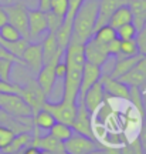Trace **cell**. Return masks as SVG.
Returning <instances> with one entry per match:
<instances>
[{"mask_svg": "<svg viewBox=\"0 0 146 154\" xmlns=\"http://www.w3.org/2000/svg\"><path fill=\"white\" fill-rule=\"evenodd\" d=\"M84 46L85 44L77 43L74 40H71L67 46V49L64 50V61L67 64V73L64 77L63 100L72 101V103H78L82 69L85 64Z\"/></svg>", "mask_w": 146, "mask_h": 154, "instance_id": "6da1fadb", "label": "cell"}, {"mask_svg": "<svg viewBox=\"0 0 146 154\" xmlns=\"http://www.w3.org/2000/svg\"><path fill=\"white\" fill-rule=\"evenodd\" d=\"M98 16V0H84L72 20L71 40L85 44L94 36Z\"/></svg>", "mask_w": 146, "mask_h": 154, "instance_id": "7a4b0ae2", "label": "cell"}, {"mask_svg": "<svg viewBox=\"0 0 146 154\" xmlns=\"http://www.w3.org/2000/svg\"><path fill=\"white\" fill-rule=\"evenodd\" d=\"M0 109L7 114L13 116L20 120H30L33 111L28 104L19 94H1L0 93Z\"/></svg>", "mask_w": 146, "mask_h": 154, "instance_id": "3957f363", "label": "cell"}, {"mask_svg": "<svg viewBox=\"0 0 146 154\" xmlns=\"http://www.w3.org/2000/svg\"><path fill=\"white\" fill-rule=\"evenodd\" d=\"M4 10L7 13V23L20 32L24 38L28 40V7L23 2L9 3L4 6Z\"/></svg>", "mask_w": 146, "mask_h": 154, "instance_id": "277c9868", "label": "cell"}, {"mask_svg": "<svg viewBox=\"0 0 146 154\" xmlns=\"http://www.w3.org/2000/svg\"><path fill=\"white\" fill-rule=\"evenodd\" d=\"M63 57H64V50H60L48 63H44V66L41 67V70L37 73L36 82H37L38 87L43 90V93L45 94L47 97H48L50 94L53 93V90H54L55 80H57L54 69H55V64H57Z\"/></svg>", "mask_w": 146, "mask_h": 154, "instance_id": "5b68a950", "label": "cell"}, {"mask_svg": "<svg viewBox=\"0 0 146 154\" xmlns=\"http://www.w3.org/2000/svg\"><path fill=\"white\" fill-rule=\"evenodd\" d=\"M77 107L78 103H72V101H67V100H60L58 103H51L48 100H45L43 109L47 110L48 113L53 114V117L55 119V121L58 123H64L71 126L72 121L77 116Z\"/></svg>", "mask_w": 146, "mask_h": 154, "instance_id": "8992f818", "label": "cell"}, {"mask_svg": "<svg viewBox=\"0 0 146 154\" xmlns=\"http://www.w3.org/2000/svg\"><path fill=\"white\" fill-rule=\"evenodd\" d=\"M19 96H22V99L28 104L33 114H36L38 110H41L45 100H47V96L43 93L41 88L38 87L36 80H30L27 84L22 86V91H20Z\"/></svg>", "mask_w": 146, "mask_h": 154, "instance_id": "52a82bcc", "label": "cell"}, {"mask_svg": "<svg viewBox=\"0 0 146 154\" xmlns=\"http://www.w3.org/2000/svg\"><path fill=\"white\" fill-rule=\"evenodd\" d=\"M23 64L34 74H37L41 67L44 66L43 59V47L41 42H28L27 47L24 49V53L22 56Z\"/></svg>", "mask_w": 146, "mask_h": 154, "instance_id": "ba28073f", "label": "cell"}, {"mask_svg": "<svg viewBox=\"0 0 146 154\" xmlns=\"http://www.w3.org/2000/svg\"><path fill=\"white\" fill-rule=\"evenodd\" d=\"M84 54H85V61L87 63L95 64L98 67H102L109 59L107 44L99 43L94 37H91L85 43V46H84Z\"/></svg>", "mask_w": 146, "mask_h": 154, "instance_id": "9c48e42d", "label": "cell"}, {"mask_svg": "<svg viewBox=\"0 0 146 154\" xmlns=\"http://www.w3.org/2000/svg\"><path fill=\"white\" fill-rule=\"evenodd\" d=\"M64 147L67 154H87L92 150L99 147L97 140L74 133L67 141H64Z\"/></svg>", "mask_w": 146, "mask_h": 154, "instance_id": "30bf717a", "label": "cell"}, {"mask_svg": "<svg viewBox=\"0 0 146 154\" xmlns=\"http://www.w3.org/2000/svg\"><path fill=\"white\" fill-rule=\"evenodd\" d=\"M105 101V90H104L102 80H98L95 84H92L88 88L84 97H82V104L85 106V109L91 116H94L98 111V109L104 104Z\"/></svg>", "mask_w": 146, "mask_h": 154, "instance_id": "8fae6325", "label": "cell"}, {"mask_svg": "<svg viewBox=\"0 0 146 154\" xmlns=\"http://www.w3.org/2000/svg\"><path fill=\"white\" fill-rule=\"evenodd\" d=\"M45 32H48L45 13L38 9H28V42H37Z\"/></svg>", "mask_w": 146, "mask_h": 154, "instance_id": "7c38bea8", "label": "cell"}, {"mask_svg": "<svg viewBox=\"0 0 146 154\" xmlns=\"http://www.w3.org/2000/svg\"><path fill=\"white\" fill-rule=\"evenodd\" d=\"M72 130L74 133L87 136L89 138H94V133H92V119L91 114L88 113V110L85 109V106L82 104V101H78V107H77V116L74 121H72ZM95 140V138H94Z\"/></svg>", "mask_w": 146, "mask_h": 154, "instance_id": "4fadbf2b", "label": "cell"}, {"mask_svg": "<svg viewBox=\"0 0 146 154\" xmlns=\"http://www.w3.org/2000/svg\"><path fill=\"white\" fill-rule=\"evenodd\" d=\"M104 84V90L105 94H109L111 97L115 99H122V100H130V87L126 86L118 79H114L109 74H102L101 77Z\"/></svg>", "mask_w": 146, "mask_h": 154, "instance_id": "5bb4252c", "label": "cell"}, {"mask_svg": "<svg viewBox=\"0 0 146 154\" xmlns=\"http://www.w3.org/2000/svg\"><path fill=\"white\" fill-rule=\"evenodd\" d=\"M128 2L129 0H98V16L97 22H95V30H98L105 24H108L111 16L114 14V11L121 6L126 5Z\"/></svg>", "mask_w": 146, "mask_h": 154, "instance_id": "9a60e30c", "label": "cell"}, {"mask_svg": "<svg viewBox=\"0 0 146 154\" xmlns=\"http://www.w3.org/2000/svg\"><path fill=\"white\" fill-rule=\"evenodd\" d=\"M102 67H98L95 64L87 63L84 64L82 69V76H81V86H80V94H78V101H82V97L88 88L91 87L92 84H95L98 80H101L102 77Z\"/></svg>", "mask_w": 146, "mask_h": 154, "instance_id": "2e32d148", "label": "cell"}, {"mask_svg": "<svg viewBox=\"0 0 146 154\" xmlns=\"http://www.w3.org/2000/svg\"><path fill=\"white\" fill-rule=\"evenodd\" d=\"M141 57H142V54L130 56V57H125V56L115 57L116 61H115V66H114V69H112V72L109 73V76L114 77V79H119L121 76H124L125 73L129 72L130 69H133Z\"/></svg>", "mask_w": 146, "mask_h": 154, "instance_id": "e0dca14e", "label": "cell"}, {"mask_svg": "<svg viewBox=\"0 0 146 154\" xmlns=\"http://www.w3.org/2000/svg\"><path fill=\"white\" fill-rule=\"evenodd\" d=\"M33 134L31 131H22L16 133V136L13 137L9 146H6L4 149L0 150L1 154H10V153H17V151H23V150L28 147L31 143Z\"/></svg>", "mask_w": 146, "mask_h": 154, "instance_id": "ac0fdd59", "label": "cell"}, {"mask_svg": "<svg viewBox=\"0 0 146 154\" xmlns=\"http://www.w3.org/2000/svg\"><path fill=\"white\" fill-rule=\"evenodd\" d=\"M130 22H133V13L130 10L129 5L126 3V5L121 6V7H118V9L114 11V14L111 16L108 24L111 27L118 29V27H121V26H124V24L130 23Z\"/></svg>", "mask_w": 146, "mask_h": 154, "instance_id": "d6986e66", "label": "cell"}, {"mask_svg": "<svg viewBox=\"0 0 146 154\" xmlns=\"http://www.w3.org/2000/svg\"><path fill=\"white\" fill-rule=\"evenodd\" d=\"M41 47H43L44 63H48V61L58 53L60 50H63L58 47L57 37H55L54 33H47V36H45V37L43 38V42H41Z\"/></svg>", "mask_w": 146, "mask_h": 154, "instance_id": "ffe728a7", "label": "cell"}, {"mask_svg": "<svg viewBox=\"0 0 146 154\" xmlns=\"http://www.w3.org/2000/svg\"><path fill=\"white\" fill-rule=\"evenodd\" d=\"M31 120L34 127H37L38 130H47V131L54 126L55 123V119L53 117V114L48 113L47 110H44V109L38 110L36 114H33Z\"/></svg>", "mask_w": 146, "mask_h": 154, "instance_id": "44dd1931", "label": "cell"}, {"mask_svg": "<svg viewBox=\"0 0 146 154\" xmlns=\"http://www.w3.org/2000/svg\"><path fill=\"white\" fill-rule=\"evenodd\" d=\"M118 80H121V82L125 83V84L129 86V87L141 88V86L145 84V82H146V76L142 72H139L136 67H133V69H130L128 73H125L124 76L119 77Z\"/></svg>", "mask_w": 146, "mask_h": 154, "instance_id": "7402d4cb", "label": "cell"}, {"mask_svg": "<svg viewBox=\"0 0 146 154\" xmlns=\"http://www.w3.org/2000/svg\"><path fill=\"white\" fill-rule=\"evenodd\" d=\"M0 44L4 47L7 51H10L11 54H14L16 57H20L22 59L23 53H24V49L27 47L28 40L27 38H19V40H14V42H6L3 38H0Z\"/></svg>", "mask_w": 146, "mask_h": 154, "instance_id": "603a6c76", "label": "cell"}, {"mask_svg": "<svg viewBox=\"0 0 146 154\" xmlns=\"http://www.w3.org/2000/svg\"><path fill=\"white\" fill-rule=\"evenodd\" d=\"M50 134L53 136V137H55L57 140H60V141H67L68 138L74 134V130H72V127L68 126V124H64V123H58V121H55L54 126L51 127L48 130Z\"/></svg>", "mask_w": 146, "mask_h": 154, "instance_id": "cb8c5ba5", "label": "cell"}, {"mask_svg": "<svg viewBox=\"0 0 146 154\" xmlns=\"http://www.w3.org/2000/svg\"><path fill=\"white\" fill-rule=\"evenodd\" d=\"M92 37L98 40L99 43L108 44L109 42H112L114 38H116V30L114 27H111L109 24H105L102 27H99L98 30H95V33Z\"/></svg>", "mask_w": 146, "mask_h": 154, "instance_id": "d4e9b609", "label": "cell"}, {"mask_svg": "<svg viewBox=\"0 0 146 154\" xmlns=\"http://www.w3.org/2000/svg\"><path fill=\"white\" fill-rule=\"evenodd\" d=\"M136 54H139V50H138V44H136L135 38L121 40V44H119V56L130 57V56H136Z\"/></svg>", "mask_w": 146, "mask_h": 154, "instance_id": "484cf974", "label": "cell"}, {"mask_svg": "<svg viewBox=\"0 0 146 154\" xmlns=\"http://www.w3.org/2000/svg\"><path fill=\"white\" fill-rule=\"evenodd\" d=\"M115 30H116V37H118L119 40H130V38H135L136 33H138V29H136V26L133 24V22L126 23V24L115 29Z\"/></svg>", "mask_w": 146, "mask_h": 154, "instance_id": "4316f807", "label": "cell"}, {"mask_svg": "<svg viewBox=\"0 0 146 154\" xmlns=\"http://www.w3.org/2000/svg\"><path fill=\"white\" fill-rule=\"evenodd\" d=\"M22 37L23 36L20 34V32L14 26H11L10 23H6L3 27H0V38H3L6 42H14Z\"/></svg>", "mask_w": 146, "mask_h": 154, "instance_id": "83f0119b", "label": "cell"}, {"mask_svg": "<svg viewBox=\"0 0 146 154\" xmlns=\"http://www.w3.org/2000/svg\"><path fill=\"white\" fill-rule=\"evenodd\" d=\"M45 19H47V29H48V33H57L60 30V27L63 26L64 19L63 17L54 14L53 11H47L45 13Z\"/></svg>", "mask_w": 146, "mask_h": 154, "instance_id": "f1b7e54d", "label": "cell"}, {"mask_svg": "<svg viewBox=\"0 0 146 154\" xmlns=\"http://www.w3.org/2000/svg\"><path fill=\"white\" fill-rule=\"evenodd\" d=\"M82 3H84V0H68V10H67V14L64 17V24L72 26V20H74L77 11L81 7Z\"/></svg>", "mask_w": 146, "mask_h": 154, "instance_id": "f546056e", "label": "cell"}, {"mask_svg": "<svg viewBox=\"0 0 146 154\" xmlns=\"http://www.w3.org/2000/svg\"><path fill=\"white\" fill-rule=\"evenodd\" d=\"M14 136H16V133L13 131L11 128H9L7 126L0 124V150L4 149L6 146H9Z\"/></svg>", "mask_w": 146, "mask_h": 154, "instance_id": "4dcf8cb0", "label": "cell"}, {"mask_svg": "<svg viewBox=\"0 0 146 154\" xmlns=\"http://www.w3.org/2000/svg\"><path fill=\"white\" fill-rule=\"evenodd\" d=\"M68 10V0H51V10L54 14L64 19Z\"/></svg>", "mask_w": 146, "mask_h": 154, "instance_id": "1f68e13d", "label": "cell"}, {"mask_svg": "<svg viewBox=\"0 0 146 154\" xmlns=\"http://www.w3.org/2000/svg\"><path fill=\"white\" fill-rule=\"evenodd\" d=\"M20 91H22V84L0 80V93L1 94H20Z\"/></svg>", "mask_w": 146, "mask_h": 154, "instance_id": "d6a6232c", "label": "cell"}, {"mask_svg": "<svg viewBox=\"0 0 146 154\" xmlns=\"http://www.w3.org/2000/svg\"><path fill=\"white\" fill-rule=\"evenodd\" d=\"M136 44H138V50H139V54L146 56V24H143L138 33H136Z\"/></svg>", "mask_w": 146, "mask_h": 154, "instance_id": "836d02e7", "label": "cell"}, {"mask_svg": "<svg viewBox=\"0 0 146 154\" xmlns=\"http://www.w3.org/2000/svg\"><path fill=\"white\" fill-rule=\"evenodd\" d=\"M16 63L9 60H0V80L4 82H11V69Z\"/></svg>", "mask_w": 146, "mask_h": 154, "instance_id": "e575fe53", "label": "cell"}, {"mask_svg": "<svg viewBox=\"0 0 146 154\" xmlns=\"http://www.w3.org/2000/svg\"><path fill=\"white\" fill-rule=\"evenodd\" d=\"M99 147H101L107 154H135L132 146H130L129 143L124 144L122 147H102V146H99Z\"/></svg>", "mask_w": 146, "mask_h": 154, "instance_id": "d590c367", "label": "cell"}, {"mask_svg": "<svg viewBox=\"0 0 146 154\" xmlns=\"http://www.w3.org/2000/svg\"><path fill=\"white\" fill-rule=\"evenodd\" d=\"M0 60H9V61L16 63V64H22V66H24V64H23V60L20 59V57H16L14 54H11L10 51H7L1 44H0Z\"/></svg>", "mask_w": 146, "mask_h": 154, "instance_id": "8d00e7d4", "label": "cell"}, {"mask_svg": "<svg viewBox=\"0 0 146 154\" xmlns=\"http://www.w3.org/2000/svg\"><path fill=\"white\" fill-rule=\"evenodd\" d=\"M119 44H121V40L118 37L114 38L112 42H109L107 44V50H108V56H112V57H118L119 56Z\"/></svg>", "mask_w": 146, "mask_h": 154, "instance_id": "74e56055", "label": "cell"}, {"mask_svg": "<svg viewBox=\"0 0 146 154\" xmlns=\"http://www.w3.org/2000/svg\"><path fill=\"white\" fill-rule=\"evenodd\" d=\"M54 72H55V77H57V79L64 80L65 73H67V64H65V61H64V57H63V59H61V60L55 64Z\"/></svg>", "mask_w": 146, "mask_h": 154, "instance_id": "f35d334b", "label": "cell"}, {"mask_svg": "<svg viewBox=\"0 0 146 154\" xmlns=\"http://www.w3.org/2000/svg\"><path fill=\"white\" fill-rule=\"evenodd\" d=\"M38 10H41L43 13L51 10V0H38Z\"/></svg>", "mask_w": 146, "mask_h": 154, "instance_id": "ab89813d", "label": "cell"}, {"mask_svg": "<svg viewBox=\"0 0 146 154\" xmlns=\"http://www.w3.org/2000/svg\"><path fill=\"white\" fill-rule=\"evenodd\" d=\"M139 138H141L142 149H143V154H146V119H145V121H143V127H142V130H141Z\"/></svg>", "mask_w": 146, "mask_h": 154, "instance_id": "60d3db41", "label": "cell"}, {"mask_svg": "<svg viewBox=\"0 0 146 154\" xmlns=\"http://www.w3.org/2000/svg\"><path fill=\"white\" fill-rule=\"evenodd\" d=\"M135 67L139 70V72H142L146 76V56H142L141 59H139V61L136 63Z\"/></svg>", "mask_w": 146, "mask_h": 154, "instance_id": "b9f144b4", "label": "cell"}, {"mask_svg": "<svg viewBox=\"0 0 146 154\" xmlns=\"http://www.w3.org/2000/svg\"><path fill=\"white\" fill-rule=\"evenodd\" d=\"M22 154H43V151L38 149V147H34V146H28L22 151Z\"/></svg>", "mask_w": 146, "mask_h": 154, "instance_id": "7bdbcfd3", "label": "cell"}, {"mask_svg": "<svg viewBox=\"0 0 146 154\" xmlns=\"http://www.w3.org/2000/svg\"><path fill=\"white\" fill-rule=\"evenodd\" d=\"M7 23V13L4 10V6L0 5V27H3Z\"/></svg>", "mask_w": 146, "mask_h": 154, "instance_id": "ee69618b", "label": "cell"}, {"mask_svg": "<svg viewBox=\"0 0 146 154\" xmlns=\"http://www.w3.org/2000/svg\"><path fill=\"white\" fill-rule=\"evenodd\" d=\"M87 154H107V153H105V151H104L101 147H98V149L92 150V151H89V153H87Z\"/></svg>", "mask_w": 146, "mask_h": 154, "instance_id": "f6af8a7d", "label": "cell"}, {"mask_svg": "<svg viewBox=\"0 0 146 154\" xmlns=\"http://www.w3.org/2000/svg\"><path fill=\"white\" fill-rule=\"evenodd\" d=\"M43 151V150H41ZM43 154H53V153H48V151H43Z\"/></svg>", "mask_w": 146, "mask_h": 154, "instance_id": "bcb514c9", "label": "cell"}, {"mask_svg": "<svg viewBox=\"0 0 146 154\" xmlns=\"http://www.w3.org/2000/svg\"><path fill=\"white\" fill-rule=\"evenodd\" d=\"M10 154H22V151H17V153H10Z\"/></svg>", "mask_w": 146, "mask_h": 154, "instance_id": "7dc6e473", "label": "cell"}, {"mask_svg": "<svg viewBox=\"0 0 146 154\" xmlns=\"http://www.w3.org/2000/svg\"><path fill=\"white\" fill-rule=\"evenodd\" d=\"M10 2H11V0H10Z\"/></svg>", "mask_w": 146, "mask_h": 154, "instance_id": "c3c4849f", "label": "cell"}]
</instances>
